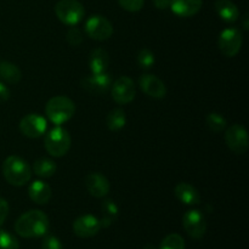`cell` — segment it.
Returning <instances> with one entry per match:
<instances>
[{
  "label": "cell",
  "mask_w": 249,
  "mask_h": 249,
  "mask_svg": "<svg viewBox=\"0 0 249 249\" xmlns=\"http://www.w3.org/2000/svg\"><path fill=\"white\" fill-rule=\"evenodd\" d=\"M49 218L38 209H32L22 214L15 223V231L23 238H36L45 236L49 231Z\"/></svg>",
  "instance_id": "cell-1"
},
{
  "label": "cell",
  "mask_w": 249,
  "mask_h": 249,
  "mask_svg": "<svg viewBox=\"0 0 249 249\" xmlns=\"http://www.w3.org/2000/svg\"><path fill=\"white\" fill-rule=\"evenodd\" d=\"M2 175L12 186H24L32 178L28 163L18 156H10L2 163Z\"/></svg>",
  "instance_id": "cell-2"
},
{
  "label": "cell",
  "mask_w": 249,
  "mask_h": 249,
  "mask_svg": "<svg viewBox=\"0 0 249 249\" xmlns=\"http://www.w3.org/2000/svg\"><path fill=\"white\" fill-rule=\"evenodd\" d=\"M75 113V105L70 97L55 96L48 101L45 106V114L51 123L56 125L70 121Z\"/></svg>",
  "instance_id": "cell-3"
},
{
  "label": "cell",
  "mask_w": 249,
  "mask_h": 249,
  "mask_svg": "<svg viewBox=\"0 0 249 249\" xmlns=\"http://www.w3.org/2000/svg\"><path fill=\"white\" fill-rule=\"evenodd\" d=\"M44 147L53 157H63L71 148V135L66 129L57 126L46 134Z\"/></svg>",
  "instance_id": "cell-4"
},
{
  "label": "cell",
  "mask_w": 249,
  "mask_h": 249,
  "mask_svg": "<svg viewBox=\"0 0 249 249\" xmlns=\"http://www.w3.org/2000/svg\"><path fill=\"white\" fill-rule=\"evenodd\" d=\"M55 14L62 23L75 26L83 19L85 10L78 0H60L55 6Z\"/></svg>",
  "instance_id": "cell-5"
},
{
  "label": "cell",
  "mask_w": 249,
  "mask_h": 249,
  "mask_svg": "<svg viewBox=\"0 0 249 249\" xmlns=\"http://www.w3.org/2000/svg\"><path fill=\"white\" fill-rule=\"evenodd\" d=\"M242 33L237 28L224 29L219 34V50L226 57H233L240 53L242 48Z\"/></svg>",
  "instance_id": "cell-6"
},
{
  "label": "cell",
  "mask_w": 249,
  "mask_h": 249,
  "mask_svg": "<svg viewBox=\"0 0 249 249\" xmlns=\"http://www.w3.org/2000/svg\"><path fill=\"white\" fill-rule=\"evenodd\" d=\"M85 33L94 40L104 41L111 38L113 34V26L106 17L95 15L85 22Z\"/></svg>",
  "instance_id": "cell-7"
},
{
  "label": "cell",
  "mask_w": 249,
  "mask_h": 249,
  "mask_svg": "<svg viewBox=\"0 0 249 249\" xmlns=\"http://www.w3.org/2000/svg\"><path fill=\"white\" fill-rule=\"evenodd\" d=\"M225 141L228 147L236 155H245L248 150V133L241 124H233L226 130Z\"/></svg>",
  "instance_id": "cell-8"
},
{
  "label": "cell",
  "mask_w": 249,
  "mask_h": 249,
  "mask_svg": "<svg viewBox=\"0 0 249 249\" xmlns=\"http://www.w3.org/2000/svg\"><path fill=\"white\" fill-rule=\"evenodd\" d=\"M182 225L187 235L194 240H201L207 231V223L204 215L197 209L187 211L182 216Z\"/></svg>",
  "instance_id": "cell-9"
},
{
  "label": "cell",
  "mask_w": 249,
  "mask_h": 249,
  "mask_svg": "<svg viewBox=\"0 0 249 249\" xmlns=\"http://www.w3.org/2000/svg\"><path fill=\"white\" fill-rule=\"evenodd\" d=\"M136 90L133 79L129 77H119L112 85V99L118 105H126L135 99Z\"/></svg>",
  "instance_id": "cell-10"
},
{
  "label": "cell",
  "mask_w": 249,
  "mask_h": 249,
  "mask_svg": "<svg viewBox=\"0 0 249 249\" xmlns=\"http://www.w3.org/2000/svg\"><path fill=\"white\" fill-rule=\"evenodd\" d=\"M46 119L38 113L27 114L19 122V130L24 136L31 139L39 138L46 131Z\"/></svg>",
  "instance_id": "cell-11"
},
{
  "label": "cell",
  "mask_w": 249,
  "mask_h": 249,
  "mask_svg": "<svg viewBox=\"0 0 249 249\" xmlns=\"http://www.w3.org/2000/svg\"><path fill=\"white\" fill-rule=\"evenodd\" d=\"M101 228L102 226L99 219L91 214H85V215L79 216L73 223V232L80 238L94 237L99 233Z\"/></svg>",
  "instance_id": "cell-12"
},
{
  "label": "cell",
  "mask_w": 249,
  "mask_h": 249,
  "mask_svg": "<svg viewBox=\"0 0 249 249\" xmlns=\"http://www.w3.org/2000/svg\"><path fill=\"white\" fill-rule=\"evenodd\" d=\"M112 84V79L108 73H92L89 77H85L82 79V87L88 92L94 95H102L108 91L109 87Z\"/></svg>",
  "instance_id": "cell-13"
},
{
  "label": "cell",
  "mask_w": 249,
  "mask_h": 249,
  "mask_svg": "<svg viewBox=\"0 0 249 249\" xmlns=\"http://www.w3.org/2000/svg\"><path fill=\"white\" fill-rule=\"evenodd\" d=\"M141 90L147 96L153 99H163L167 95V87L164 83L153 74H142L139 79Z\"/></svg>",
  "instance_id": "cell-14"
},
{
  "label": "cell",
  "mask_w": 249,
  "mask_h": 249,
  "mask_svg": "<svg viewBox=\"0 0 249 249\" xmlns=\"http://www.w3.org/2000/svg\"><path fill=\"white\" fill-rule=\"evenodd\" d=\"M84 185L92 197L102 198L109 192V182L106 177L100 173H89L84 179Z\"/></svg>",
  "instance_id": "cell-15"
},
{
  "label": "cell",
  "mask_w": 249,
  "mask_h": 249,
  "mask_svg": "<svg viewBox=\"0 0 249 249\" xmlns=\"http://www.w3.org/2000/svg\"><path fill=\"white\" fill-rule=\"evenodd\" d=\"M202 0H170V7L175 15L181 17H191L201 10Z\"/></svg>",
  "instance_id": "cell-16"
},
{
  "label": "cell",
  "mask_w": 249,
  "mask_h": 249,
  "mask_svg": "<svg viewBox=\"0 0 249 249\" xmlns=\"http://www.w3.org/2000/svg\"><path fill=\"white\" fill-rule=\"evenodd\" d=\"M174 192L177 198L184 204H187V206H197V204L201 203L199 192L197 191L196 187L187 184V182H180V184H178Z\"/></svg>",
  "instance_id": "cell-17"
},
{
  "label": "cell",
  "mask_w": 249,
  "mask_h": 249,
  "mask_svg": "<svg viewBox=\"0 0 249 249\" xmlns=\"http://www.w3.org/2000/svg\"><path fill=\"white\" fill-rule=\"evenodd\" d=\"M29 198L36 204H46L51 198V187L41 180H36L28 187Z\"/></svg>",
  "instance_id": "cell-18"
},
{
  "label": "cell",
  "mask_w": 249,
  "mask_h": 249,
  "mask_svg": "<svg viewBox=\"0 0 249 249\" xmlns=\"http://www.w3.org/2000/svg\"><path fill=\"white\" fill-rule=\"evenodd\" d=\"M108 65H109V56L106 50H104V49L101 48H97L91 51V53H90V58H89V66H90V71H91L94 74H96V73L106 72V70L108 68Z\"/></svg>",
  "instance_id": "cell-19"
},
{
  "label": "cell",
  "mask_w": 249,
  "mask_h": 249,
  "mask_svg": "<svg viewBox=\"0 0 249 249\" xmlns=\"http://www.w3.org/2000/svg\"><path fill=\"white\" fill-rule=\"evenodd\" d=\"M215 10L219 17L229 23L236 22L240 17V11H238L237 6L231 0H216Z\"/></svg>",
  "instance_id": "cell-20"
},
{
  "label": "cell",
  "mask_w": 249,
  "mask_h": 249,
  "mask_svg": "<svg viewBox=\"0 0 249 249\" xmlns=\"http://www.w3.org/2000/svg\"><path fill=\"white\" fill-rule=\"evenodd\" d=\"M0 79L9 84H16L22 79V72L11 62H0Z\"/></svg>",
  "instance_id": "cell-21"
},
{
  "label": "cell",
  "mask_w": 249,
  "mask_h": 249,
  "mask_svg": "<svg viewBox=\"0 0 249 249\" xmlns=\"http://www.w3.org/2000/svg\"><path fill=\"white\" fill-rule=\"evenodd\" d=\"M56 164L48 158H39L34 162L33 172L40 178H50L56 173Z\"/></svg>",
  "instance_id": "cell-22"
},
{
  "label": "cell",
  "mask_w": 249,
  "mask_h": 249,
  "mask_svg": "<svg viewBox=\"0 0 249 249\" xmlns=\"http://www.w3.org/2000/svg\"><path fill=\"white\" fill-rule=\"evenodd\" d=\"M125 123H126V118L123 109L116 108L107 114L106 125L111 131L121 130L122 128H124Z\"/></svg>",
  "instance_id": "cell-23"
},
{
  "label": "cell",
  "mask_w": 249,
  "mask_h": 249,
  "mask_svg": "<svg viewBox=\"0 0 249 249\" xmlns=\"http://www.w3.org/2000/svg\"><path fill=\"white\" fill-rule=\"evenodd\" d=\"M102 213H104V218L100 221L101 226L104 228H108L111 224L116 221L117 216H118V207L111 199H106L102 203Z\"/></svg>",
  "instance_id": "cell-24"
},
{
  "label": "cell",
  "mask_w": 249,
  "mask_h": 249,
  "mask_svg": "<svg viewBox=\"0 0 249 249\" xmlns=\"http://www.w3.org/2000/svg\"><path fill=\"white\" fill-rule=\"evenodd\" d=\"M206 122L209 130H212L213 133H220V131H223L226 128V119L221 114L215 113V112L209 113L207 116Z\"/></svg>",
  "instance_id": "cell-25"
},
{
  "label": "cell",
  "mask_w": 249,
  "mask_h": 249,
  "mask_svg": "<svg viewBox=\"0 0 249 249\" xmlns=\"http://www.w3.org/2000/svg\"><path fill=\"white\" fill-rule=\"evenodd\" d=\"M160 249H185V241L178 233H170L163 238Z\"/></svg>",
  "instance_id": "cell-26"
},
{
  "label": "cell",
  "mask_w": 249,
  "mask_h": 249,
  "mask_svg": "<svg viewBox=\"0 0 249 249\" xmlns=\"http://www.w3.org/2000/svg\"><path fill=\"white\" fill-rule=\"evenodd\" d=\"M0 249H19L18 240L5 230H0Z\"/></svg>",
  "instance_id": "cell-27"
},
{
  "label": "cell",
  "mask_w": 249,
  "mask_h": 249,
  "mask_svg": "<svg viewBox=\"0 0 249 249\" xmlns=\"http://www.w3.org/2000/svg\"><path fill=\"white\" fill-rule=\"evenodd\" d=\"M138 63L143 70H148L155 63V53L148 49H141L138 55Z\"/></svg>",
  "instance_id": "cell-28"
},
{
  "label": "cell",
  "mask_w": 249,
  "mask_h": 249,
  "mask_svg": "<svg viewBox=\"0 0 249 249\" xmlns=\"http://www.w3.org/2000/svg\"><path fill=\"white\" fill-rule=\"evenodd\" d=\"M66 39H67V41L70 45H72V46L80 45L83 41L82 32H80L75 26H71V28L68 29V32H67V36H66Z\"/></svg>",
  "instance_id": "cell-29"
},
{
  "label": "cell",
  "mask_w": 249,
  "mask_h": 249,
  "mask_svg": "<svg viewBox=\"0 0 249 249\" xmlns=\"http://www.w3.org/2000/svg\"><path fill=\"white\" fill-rule=\"evenodd\" d=\"M118 2L126 11L136 12L142 9L145 0H118Z\"/></svg>",
  "instance_id": "cell-30"
},
{
  "label": "cell",
  "mask_w": 249,
  "mask_h": 249,
  "mask_svg": "<svg viewBox=\"0 0 249 249\" xmlns=\"http://www.w3.org/2000/svg\"><path fill=\"white\" fill-rule=\"evenodd\" d=\"M41 249H63V246L57 237L49 235L44 237L43 243H41Z\"/></svg>",
  "instance_id": "cell-31"
},
{
  "label": "cell",
  "mask_w": 249,
  "mask_h": 249,
  "mask_svg": "<svg viewBox=\"0 0 249 249\" xmlns=\"http://www.w3.org/2000/svg\"><path fill=\"white\" fill-rule=\"evenodd\" d=\"M7 214H9V203L6 202V199L0 197V226L5 223Z\"/></svg>",
  "instance_id": "cell-32"
},
{
  "label": "cell",
  "mask_w": 249,
  "mask_h": 249,
  "mask_svg": "<svg viewBox=\"0 0 249 249\" xmlns=\"http://www.w3.org/2000/svg\"><path fill=\"white\" fill-rule=\"evenodd\" d=\"M10 99V90L4 83L0 82V102H5Z\"/></svg>",
  "instance_id": "cell-33"
},
{
  "label": "cell",
  "mask_w": 249,
  "mask_h": 249,
  "mask_svg": "<svg viewBox=\"0 0 249 249\" xmlns=\"http://www.w3.org/2000/svg\"><path fill=\"white\" fill-rule=\"evenodd\" d=\"M153 4L157 9L165 10L170 6V0H153Z\"/></svg>",
  "instance_id": "cell-34"
},
{
  "label": "cell",
  "mask_w": 249,
  "mask_h": 249,
  "mask_svg": "<svg viewBox=\"0 0 249 249\" xmlns=\"http://www.w3.org/2000/svg\"><path fill=\"white\" fill-rule=\"evenodd\" d=\"M243 28L248 29V15L245 16V22H243Z\"/></svg>",
  "instance_id": "cell-35"
}]
</instances>
